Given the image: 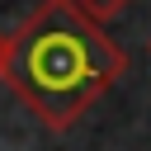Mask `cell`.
<instances>
[{
    "label": "cell",
    "instance_id": "7a4b0ae2",
    "mask_svg": "<svg viewBox=\"0 0 151 151\" xmlns=\"http://www.w3.org/2000/svg\"><path fill=\"white\" fill-rule=\"evenodd\" d=\"M71 5H76V9H80V14L90 19V24H99V28H104L109 19H118V14L127 9V0H71Z\"/></svg>",
    "mask_w": 151,
    "mask_h": 151
},
{
    "label": "cell",
    "instance_id": "3957f363",
    "mask_svg": "<svg viewBox=\"0 0 151 151\" xmlns=\"http://www.w3.org/2000/svg\"><path fill=\"white\" fill-rule=\"evenodd\" d=\"M5 47H9V33H0V71H5Z\"/></svg>",
    "mask_w": 151,
    "mask_h": 151
},
{
    "label": "cell",
    "instance_id": "6da1fadb",
    "mask_svg": "<svg viewBox=\"0 0 151 151\" xmlns=\"http://www.w3.org/2000/svg\"><path fill=\"white\" fill-rule=\"evenodd\" d=\"M123 71L127 57L99 24H90L71 0H42L9 33L0 80L28 104V113H38L42 127L66 132L118 85Z\"/></svg>",
    "mask_w": 151,
    "mask_h": 151
}]
</instances>
